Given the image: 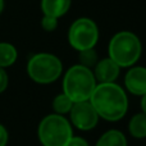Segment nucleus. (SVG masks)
<instances>
[{"mask_svg":"<svg viewBox=\"0 0 146 146\" xmlns=\"http://www.w3.org/2000/svg\"><path fill=\"white\" fill-rule=\"evenodd\" d=\"M71 8V0H41V9L44 15L60 18Z\"/></svg>","mask_w":146,"mask_h":146,"instance_id":"nucleus-10","label":"nucleus"},{"mask_svg":"<svg viewBox=\"0 0 146 146\" xmlns=\"http://www.w3.org/2000/svg\"><path fill=\"white\" fill-rule=\"evenodd\" d=\"M69 115H71L72 124L81 131L94 129L99 122L98 113L88 100L73 104Z\"/></svg>","mask_w":146,"mask_h":146,"instance_id":"nucleus-7","label":"nucleus"},{"mask_svg":"<svg viewBox=\"0 0 146 146\" xmlns=\"http://www.w3.org/2000/svg\"><path fill=\"white\" fill-rule=\"evenodd\" d=\"M96 80L90 68L76 64L71 67L63 78V92L73 103L90 100L96 87Z\"/></svg>","mask_w":146,"mask_h":146,"instance_id":"nucleus-2","label":"nucleus"},{"mask_svg":"<svg viewBox=\"0 0 146 146\" xmlns=\"http://www.w3.org/2000/svg\"><path fill=\"white\" fill-rule=\"evenodd\" d=\"M41 27H42V30L48 31V32L56 30V27H58V18L50 17V15H44L42 19H41Z\"/></svg>","mask_w":146,"mask_h":146,"instance_id":"nucleus-16","label":"nucleus"},{"mask_svg":"<svg viewBox=\"0 0 146 146\" xmlns=\"http://www.w3.org/2000/svg\"><path fill=\"white\" fill-rule=\"evenodd\" d=\"M141 108H142V111L146 114V94L141 96Z\"/></svg>","mask_w":146,"mask_h":146,"instance_id":"nucleus-20","label":"nucleus"},{"mask_svg":"<svg viewBox=\"0 0 146 146\" xmlns=\"http://www.w3.org/2000/svg\"><path fill=\"white\" fill-rule=\"evenodd\" d=\"M121 67L110 58H104L98 60V63L94 67V76L99 83H109L114 82L118 78Z\"/></svg>","mask_w":146,"mask_h":146,"instance_id":"nucleus-9","label":"nucleus"},{"mask_svg":"<svg viewBox=\"0 0 146 146\" xmlns=\"http://www.w3.org/2000/svg\"><path fill=\"white\" fill-rule=\"evenodd\" d=\"M72 137V126L64 115L53 113L40 122L38 139L44 146H67Z\"/></svg>","mask_w":146,"mask_h":146,"instance_id":"nucleus-4","label":"nucleus"},{"mask_svg":"<svg viewBox=\"0 0 146 146\" xmlns=\"http://www.w3.org/2000/svg\"><path fill=\"white\" fill-rule=\"evenodd\" d=\"M15 60H17V50L14 46L8 42H0V67L1 68L9 67Z\"/></svg>","mask_w":146,"mask_h":146,"instance_id":"nucleus-13","label":"nucleus"},{"mask_svg":"<svg viewBox=\"0 0 146 146\" xmlns=\"http://www.w3.org/2000/svg\"><path fill=\"white\" fill-rule=\"evenodd\" d=\"M73 101L64 92L59 94L54 98L53 100V110L55 114H60V115H64V114L69 113L73 106Z\"/></svg>","mask_w":146,"mask_h":146,"instance_id":"nucleus-14","label":"nucleus"},{"mask_svg":"<svg viewBox=\"0 0 146 146\" xmlns=\"http://www.w3.org/2000/svg\"><path fill=\"white\" fill-rule=\"evenodd\" d=\"M129 133L135 139H145L146 137V114L144 111L135 114L128 124Z\"/></svg>","mask_w":146,"mask_h":146,"instance_id":"nucleus-12","label":"nucleus"},{"mask_svg":"<svg viewBox=\"0 0 146 146\" xmlns=\"http://www.w3.org/2000/svg\"><path fill=\"white\" fill-rule=\"evenodd\" d=\"M109 58L113 59L121 68L136 64L142 53L140 38L129 31H121L111 37L109 42Z\"/></svg>","mask_w":146,"mask_h":146,"instance_id":"nucleus-3","label":"nucleus"},{"mask_svg":"<svg viewBox=\"0 0 146 146\" xmlns=\"http://www.w3.org/2000/svg\"><path fill=\"white\" fill-rule=\"evenodd\" d=\"M124 86L132 95L142 96L146 94V68L131 67L124 76Z\"/></svg>","mask_w":146,"mask_h":146,"instance_id":"nucleus-8","label":"nucleus"},{"mask_svg":"<svg viewBox=\"0 0 146 146\" xmlns=\"http://www.w3.org/2000/svg\"><path fill=\"white\" fill-rule=\"evenodd\" d=\"M8 142V132L4 126L0 124V146H5Z\"/></svg>","mask_w":146,"mask_h":146,"instance_id":"nucleus-19","label":"nucleus"},{"mask_svg":"<svg viewBox=\"0 0 146 146\" xmlns=\"http://www.w3.org/2000/svg\"><path fill=\"white\" fill-rule=\"evenodd\" d=\"M67 146H90L88 145V142L86 141L83 137H74L73 136L71 140H69V142H68V145Z\"/></svg>","mask_w":146,"mask_h":146,"instance_id":"nucleus-17","label":"nucleus"},{"mask_svg":"<svg viewBox=\"0 0 146 146\" xmlns=\"http://www.w3.org/2000/svg\"><path fill=\"white\" fill-rule=\"evenodd\" d=\"M88 101L96 110L99 118L108 122L119 121L128 110L126 91L115 82L98 83Z\"/></svg>","mask_w":146,"mask_h":146,"instance_id":"nucleus-1","label":"nucleus"},{"mask_svg":"<svg viewBox=\"0 0 146 146\" xmlns=\"http://www.w3.org/2000/svg\"><path fill=\"white\" fill-rule=\"evenodd\" d=\"M95 146H127V139L118 129H109L101 135Z\"/></svg>","mask_w":146,"mask_h":146,"instance_id":"nucleus-11","label":"nucleus"},{"mask_svg":"<svg viewBox=\"0 0 146 146\" xmlns=\"http://www.w3.org/2000/svg\"><path fill=\"white\" fill-rule=\"evenodd\" d=\"M27 72L31 80L41 85L53 83L60 77L63 72V64L58 56L49 53L35 54L28 60Z\"/></svg>","mask_w":146,"mask_h":146,"instance_id":"nucleus-5","label":"nucleus"},{"mask_svg":"<svg viewBox=\"0 0 146 146\" xmlns=\"http://www.w3.org/2000/svg\"><path fill=\"white\" fill-rule=\"evenodd\" d=\"M7 86H8V74L4 71V68L0 67V92H3L7 88Z\"/></svg>","mask_w":146,"mask_h":146,"instance_id":"nucleus-18","label":"nucleus"},{"mask_svg":"<svg viewBox=\"0 0 146 146\" xmlns=\"http://www.w3.org/2000/svg\"><path fill=\"white\" fill-rule=\"evenodd\" d=\"M68 40L71 46L77 51L95 48L99 41L98 25L90 18H78L69 27Z\"/></svg>","mask_w":146,"mask_h":146,"instance_id":"nucleus-6","label":"nucleus"},{"mask_svg":"<svg viewBox=\"0 0 146 146\" xmlns=\"http://www.w3.org/2000/svg\"><path fill=\"white\" fill-rule=\"evenodd\" d=\"M3 9H4V0H0V13L3 12Z\"/></svg>","mask_w":146,"mask_h":146,"instance_id":"nucleus-21","label":"nucleus"},{"mask_svg":"<svg viewBox=\"0 0 146 146\" xmlns=\"http://www.w3.org/2000/svg\"><path fill=\"white\" fill-rule=\"evenodd\" d=\"M98 53H96L95 48L87 49V50L80 51V64L86 68H94L95 64L98 63Z\"/></svg>","mask_w":146,"mask_h":146,"instance_id":"nucleus-15","label":"nucleus"}]
</instances>
